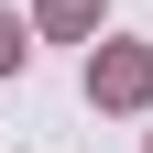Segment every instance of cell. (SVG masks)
Returning a JSON list of instances; mask_svg holds the SVG:
<instances>
[{
    "label": "cell",
    "instance_id": "cell-1",
    "mask_svg": "<svg viewBox=\"0 0 153 153\" xmlns=\"http://www.w3.org/2000/svg\"><path fill=\"white\" fill-rule=\"evenodd\" d=\"M0 66H22V22H11V11H0Z\"/></svg>",
    "mask_w": 153,
    "mask_h": 153
}]
</instances>
